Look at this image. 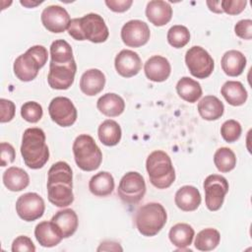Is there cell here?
Wrapping results in <instances>:
<instances>
[{
	"instance_id": "ba28073f",
	"label": "cell",
	"mask_w": 252,
	"mask_h": 252,
	"mask_svg": "<svg viewBox=\"0 0 252 252\" xmlns=\"http://www.w3.org/2000/svg\"><path fill=\"white\" fill-rule=\"evenodd\" d=\"M146 193L144 177L137 171H129L121 178L117 194L126 204L135 205L139 203Z\"/></svg>"
},
{
	"instance_id": "74e56055",
	"label": "cell",
	"mask_w": 252,
	"mask_h": 252,
	"mask_svg": "<svg viewBox=\"0 0 252 252\" xmlns=\"http://www.w3.org/2000/svg\"><path fill=\"white\" fill-rule=\"evenodd\" d=\"M247 5L246 0H223L220 1V8L222 12L228 15H237L241 13Z\"/></svg>"
},
{
	"instance_id": "d6a6232c",
	"label": "cell",
	"mask_w": 252,
	"mask_h": 252,
	"mask_svg": "<svg viewBox=\"0 0 252 252\" xmlns=\"http://www.w3.org/2000/svg\"><path fill=\"white\" fill-rule=\"evenodd\" d=\"M50 56L52 63L64 64L74 60L71 45L64 39H56L51 43Z\"/></svg>"
},
{
	"instance_id": "3957f363",
	"label": "cell",
	"mask_w": 252,
	"mask_h": 252,
	"mask_svg": "<svg viewBox=\"0 0 252 252\" xmlns=\"http://www.w3.org/2000/svg\"><path fill=\"white\" fill-rule=\"evenodd\" d=\"M68 33L76 40H90L94 43L104 42L108 35V28L101 16L89 13L82 18H75L70 21Z\"/></svg>"
},
{
	"instance_id": "5b68a950",
	"label": "cell",
	"mask_w": 252,
	"mask_h": 252,
	"mask_svg": "<svg viewBox=\"0 0 252 252\" xmlns=\"http://www.w3.org/2000/svg\"><path fill=\"white\" fill-rule=\"evenodd\" d=\"M47 49L42 45H33L24 54L18 56L14 62V73L23 82L32 81L40 68L47 62Z\"/></svg>"
},
{
	"instance_id": "836d02e7",
	"label": "cell",
	"mask_w": 252,
	"mask_h": 252,
	"mask_svg": "<svg viewBox=\"0 0 252 252\" xmlns=\"http://www.w3.org/2000/svg\"><path fill=\"white\" fill-rule=\"evenodd\" d=\"M214 162L220 172H229L236 165L235 154L229 148L222 147L216 151L214 155Z\"/></svg>"
},
{
	"instance_id": "4dcf8cb0",
	"label": "cell",
	"mask_w": 252,
	"mask_h": 252,
	"mask_svg": "<svg viewBox=\"0 0 252 252\" xmlns=\"http://www.w3.org/2000/svg\"><path fill=\"white\" fill-rule=\"evenodd\" d=\"M176 91L182 99L190 103L196 102L202 96L203 93L201 85L189 77H182L177 82Z\"/></svg>"
},
{
	"instance_id": "603a6c76",
	"label": "cell",
	"mask_w": 252,
	"mask_h": 252,
	"mask_svg": "<svg viewBox=\"0 0 252 252\" xmlns=\"http://www.w3.org/2000/svg\"><path fill=\"white\" fill-rule=\"evenodd\" d=\"M221 69L229 77L242 74L246 66V57L238 50H228L221 57Z\"/></svg>"
},
{
	"instance_id": "4fadbf2b",
	"label": "cell",
	"mask_w": 252,
	"mask_h": 252,
	"mask_svg": "<svg viewBox=\"0 0 252 252\" xmlns=\"http://www.w3.org/2000/svg\"><path fill=\"white\" fill-rule=\"evenodd\" d=\"M77 65L75 60L64 64L50 62L47 76L48 85L55 90H67L74 83Z\"/></svg>"
},
{
	"instance_id": "7402d4cb",
	"label": "cell",
	"mask_w": 252,
	"mask_h": 252,
	"mask_svg": "<svg viewBox=\"0 0 252 252\" xmlns=\"http://www.w3.org/2000/svg\"><path fill=\"white\" fill-rule=\"evenodd\" d=\"M51 221L57 226L63 238L72 236L78 228V217L74 210L64 209L58 211L51 219Z\"/></svg>"
},
{
	"instance_id": "f6af8a7d",
	"label": "cell",
	"mask_w": 252,
	"mask_h": 252,
	"mask_svg": "<svg viewBox=\"0 0 252 252\" xmlns=\"http://www.w3.org/2000/svg\"><path fill=\"white\" fill-rule=\"evenodd\" d=\"M207 5L209 6L210 10L215 12V13H222L221 8H220V1H208Z\"/></svg>"
},
{
	"instance_id": "52a82bcc",
	"label": "cell",
	"mask_w": 252,
	"mask_h": 252,
	"mask_svg": "<svg viewBox=\"0 0 252 252\" xmlns=\"http://www.w3.org/2000/svg\"><path fill=\"white\" fill-rule=\"evenodd\" d=\"M73 154L77 165L85 171L97 169L102 160L100 149L94 139L88 134H81L75 139Z\"/></svg>"
},
{
	"instance_id": "2e32d148",
	"label": "cell",
	"mask_w": 252,
	"mask_h": 252,
	"mask_svg": "<svg viewBox=\"0 0 252 252\" xmlns=\"http://www.w3.org/2000/svg\"><path fill=\"white\" fill-rule=\"evenodd\" d=\"M114 65L120 76L131 78L140 72L142 68V60L137 52L123 49L116 55Z\"/></svg>"
},
{
	"instance_id": "d4e9b609",
	"label": "cell",
	"mask_w": 252,
	"mask_h": 252,
	"mask_svg": "<svg viewBox=\"0 0 252 252\" xmlns=\"http://www.w3.org/2000/svg\"><path fill=\"white\" fill-rule=\"evenodd\" d=\"M223 111V103L215 95H206L198 102V112L205 120H217L222 116Z\"/></svg>"
},
{
	"instance_id": "ab89813d",
	"label": "cell",
	"mask_w": 252,
	"mask_h": 252,
	"mask_svg": "<svg viewBox=\"0 0 252 252\" xmlns=\"http://www.w3.org/2000/svg\"><path fill=\"white\" fill-rule=\"evenodd\" d=\"M234 32L237 36L242 39H251L252 38V21L250 19L240 20L234 26Z\"/></svg>"
},
{
	"instance_id": "f35d334b",
	"label": "cell",
	"mask_w": 252,
	"mask_h": 252,
	"mask_svg": "<svg viewBox=\"0 0 252 252\" xmlns=\"http://www.w3.org/2000/svg\"><path fill=\"white\" fill-rule=\"evenodd\" d=\"M12 251L13 252H19V251L34 252L35 246L30 237L26 235H20L13 241Z\"/></svg>"
},
{
	"instance_id": "60d3db41",
	"label": "cell",
	"mask_w": 252,
	"mask_h": 252,
	"mask_svg": "<svg viewBox=\"0 0 252 252\" xmlns=\"http://www.w3.org/2000/svg\"><path fill=\"white\" fill-rule=\"evenodd\" d=\"M0 106H1V116L0 121L2 123L11 121L15 116L16 106L12 100L1 98L0 99Z\"/></svg>"
},
{
	"instance_id": "30bf717a",
	"label": "cell",
	"mask_w": 252,
	"mask_h": 252,
	"mask_svg": "<svg viewBox=\"0 0 252 252\" xmlns=\"http://www.w3.org/2000/svg\"><path fill=\"white\" fill-rule=\"evenodd\" d=\"M203 186L207 208L212 212L220 210L228 192L229 186L227 180L221 175L211 174L206 177Z\"/></svg>"
},
{
	"instance_id": "6da1fadb",
	"label": "cell",
	"mask_w": 252,
	"mask_h": 252,
	"mask_svg": "<svg viewBox=\"0 0 252 252\" xmlns=\"http://www.w3.org/2000/svg\"><path fill=\"white\" fill-rule=\"evenodd\" d=\"M73 173L66 161H57L51 165L47 174V197L51 204L63 208L74 201L72 191Z\"/></svg>"
},
{
	"instance_id": "d6986e66",
	"label": "cell",
	"mask_w": 252,
	"mask_h": 252,
	"mask_svg": "<svg viewBox=\"0 0 252 252\" xmlns=\"http://www.w3.org/2000/svg\"><path fill=\"white\" fill-rule=\"evenodd\" d=\"M201 194L199 190L191 185L182 186L177 190L174 197L175 205L184 212L197 210L201 204Z\"/></svg>"
},
{
	"instance_id": "44dd1931",
	"label": "cell",
	"mask_w": 252,
	"mask_h": 252,
	"mask_svg": "<svg viewBox=\"0 0 252 252\" xmlns=\"http://www.w3.org/2000/svg\"><path fill=\"white\" fill-rule=\"evenodd\" d=\"M34 236L43 247H53L61 242L63 236L57 226L50 221H41L34 228Z\"/></svg>"
},
{
	"instance_id": "83f0119b",
	"label": "cell",
	"mask_w": 252,
	"mask_h": 252,
	"mask_svg": "<svg viewBox=\"0 0 252 252\" xmlns=\"http://www.w3.org/2000/svg\"><path fill=\"white\" fill-rule=\"evenodd\" d=\"M114 185L113 176L107 171H100L91 178L89 189L94 196L105 197L112 193Z\"/></svg>"
},
{
	"instance_id": "9c48e42d",
	"label": "cell",
	"mask_w": 252,
	"mask_h": 252,
	"mask_svg": "<svg viewBox=\"0 0 252 252\" xmlns=\"http://www.w3.org/2000/svg\"><path fill=\"white\" fill-rule=\"evenodd\" d=\"M185 63L192 76L197 79H206L214 71L215 63L210 53L203 47L195 45L185 54Z\"/></svg>"
},
{
	"instance_id": "277c9868",
	"label": "cell",
	"mask_w": 252,
	"mask_h": 252,
	"mask_svg": "<svg viewBox=\"0 0 252 252\" xmlns=\"http://www.w3.org/2000/svg\"><path fill=\"white\" fill-rule=\"evenodd\" d=\"M150 182L158 189L168 188L175 180V170L169 156L160 150L152 152L146 161Z\"/></svg>"
},
{
	"instance_id": "1f68e13d",
	"label": "cell",
	"mask_w": 252,
	"mask_h": 252,
	"mask_svg": "<svg viewBox=\"0 0 252 252\" xmlns=\"http://www.w3.org/2000/svg\"><path fill=\"white\" fill-rule=\"evenodd\" d=\"M220 234L215 228H205L197 233L195 238V248L200 251L214 250L220 243Z\"/></svg>"
},
{
	"instance_id": "7c38bea8",
	"label": "cell",
	"mask_w": 252,
	"mask_h": 252,
	"mask_svg": "<svg viewBox=\"0 0 252 252\" xmlns=\"http://www.w3.org/2000/svg\"><path fill=\"white\" fill-rule=\"evenodd\" d=\"M44 210L45 205L43 199L33 192L23 194L16 202V212L26 221H33L41 218Z\"/></svg>"
},
{
	"instance_id": "8fae6325",
	"label": "cell",
	"mask_w": 252,
	"mask_h": 252,
	"mask_svg": "<svg viewBox=\"0 0 252 252\" xmlns=\"http://www.w3.org/2000/svg\"><path fill=\"white\" fill-rule=\"evenodd\" d=\"M52 121L61 127H69L77 120V109L74 103L65 96L54 97L48 106Z\"/></svg>"
},
{
	"instance_id": "bcb514c9",
	"label": "cell",
	"mask_w": 252,
	"mask_h": 252,
	"mask_svg": "<svg viewBox=\"0 0 252 252\" xmlns=\"http://www.w3.org/2000/svg\"><path fill=\"white\" fill-rule=\"evenodd\" d=\"M42 1H40V2H31L30 0H26V1H21L20 3L22 4V5H24V6H26V7H28V8H32V7H34V6H36V5H38V4H40Z\"/></svg>"
},
{
	"instance_id": "ffe728a7",
	"label": "cell",
	"mask_w": 252,
	"mask_h": 252,
	"mask_svg": "<svg viewBox=\"0 0 252 252\" xmlns=\"http://www.w3.org/2000/svg\"><path fill=\"white\" fill-rule=\"evenodd\" d=\"M104 85L105 76L98 69L87 70L80 79V89L89 96H93L100 93L103 90Z\"/></svg>"
},
{
	"instance_id": "4316f807",
	"label": "cell",
	"mask_w": 252,
	"mask_h": 252,
	"mask_svg": "<svg viewBox=\"0 0 252 252\" xmlns=\"http://www.w3.org/2000/svg\"><path fill=\"white\" fill-rule=\"evenodd\" d=\"M220 94L224 99L232 106H239L245 103L247 100V91L238 81H227L225 82L221 89Z\"/></svg>"
},
{
	"instance_id": "7a4b0ae2",
	"label": "cell",
	"mask_w": 252,
	"mask_h": 252,
	"mask_svg": "<svg viewBox=\"0 0 252 252\" xmlns=\"http://www.w3.org/2000/svg\"><path fill=\"white\" fill-rule=\"evenodd\" d=\"M21 154L25 164L32 169L41 168L47 162L49 150L42 129L32 127L25 130L22 138Z\"/></svg>"
},
{
	"instance_id": "9a60e30c",
	"label": "cell",
	"mask_w": 252,
	"mask_h": 252,
	"mask_svg": "<svg viewBox=\"0 0 252 252\" xmlns=\"http://www.w3.org/2000/svg\"><path fill=\"white\" fill-rule=\"evenodd\" d=\"M40 18L44 28L55 33L63 32L67 30L71 21L66 9L59 5H50L44 8Z\"/></svg>"
},
{
	"instance_id": "b9f144b4",
	"label": "cell",
	"mask_w": 252,
	"mask_h": 252,
	"mask_svg": "<svg viewBox=\"0 0 252 252\" xmlns=\"http://www.w3.org/2000/svg\"><path fill=\"white\" fill-rule=\"evenodd\" d=\"M16 157L15 149L9 143H1V166H6L14 161Z\"/></svg>"
},
{
	"instance_id": "5bb4252c",
	"label": "cell",
	"mask_w": 252,
	"mask_h": 252,
	"mask_svg": "<svg viewBox=\"0 0 252 252\" xmlns=\"http://www.w3.org/2000/svg\"><path fill=\"white\" fill-rule=\"evenodd\" d=\"M151 32L149 26L140 20H131L123 25L121 29L122 41L129 47H140L150 39Z\"/></svg>"
},
{
	"instance_id": "484cf974",
	"label": "cell",
	"mask_w": 252,
	"mask_h": 252,
	"mask_svg": "<svg viewBox=\"0 0 252 252\" xmlns=\"http://www.w3.org/2000/svg\"><path fill=\"white\" fill-rule=\"evenodd\" d=\"M3 183L8 190L18 192L28 187L30 184V177L23 168L11 166L3 173Z\"/></svg>"
},
{
	"instance_id": "7bdbcfd3",
	"label": "cell",
	"mask_w": 252,
	"mask_h": 252,
	"mask_svg": "<svg viewBox=\"0 0 252 252\" xmlns=\"http://www.w3.org/2000/svg\"><path fill=\"white\" fill-rule=\"evenodd\" d=\"M132 3H133L132 0H106L105 1V4L110 10L118 13L127 11L131 7Z\"/></svg>"
},
{
	"instance_id": "d590c367",
	"label": "cell",
	"mask_w": 252,
	"mask_h": 252,
	"mask_svg": "<svg viewBox=\"0 0 252 252\" xmlns=\"http://www.w3.org/2000/svg\"><path fill=\"white\" fill-rule=\"evenodd\" d=\"M42 114V106L36 101H27L21 107L22 117L30 123L38 122L41 119Z\"/></svg>"
},
{
	"instance_id": "e0dca14e",
	"label": "cell",
	"mask_w": 252,
	"mask_h": 252,
	"mask_svg": "<svg viewBox=\"0 0 252 252\" xmlns=\"http://www.w3.org/2000/svg\"><path fill=\"white\" fill-rule=\"evenodd\" d=\"M144 71L149 80L153 82H163L169 77L171 66L165 57L154 55L145 63Z\"/></svg>"
},
{
	"instance_id": "ee69618b",
	"label": "cell",
	"mask_w": 252,
	"mask_h": 252,
	"mask_svg": "<svg viewBox=\"0 0 252 252\" xmlns=\"http://www.w3.org/2000/svg\"><path fill=\"white\" fill-rule=\"evenodd\" d=\"M122 251V247L119 245V243L112 242V241H104L100 243L99 247L97 248V251Z\"/></svg>"
},
{
	"instance_id": "f546056e",
	"label": "cell",
	"mask_w": 252,
	"mask_h": 252,
	"mask_svg": "<svg viewBox=\"0 0 252 252\" xmlns=\"http://www.w3.org/2000/svg\"><path fill=\"white\" fill-rule=\"evenodd\" d=\"M97 135L99 141L103 145L112 147L120 142L122 132L119 124L116 121L106 119L98 126Z\"/></svg>"
},
{
	"instance_id": "8992f818",
	"label": "cell",
	"mask_w": 252,
	"mask_h": 252,
	"mask_svg": "<svg viewBox=\"0 0 252 252\" xmlns=\"http://www.w3.org/2000/svg\"><path fill=\"white\" fill-rule=\"evenodd\" d=\"M167 215L159 203H148L140 207L135 216L139 232L144 236H155L166 223Z\"/></svg>"
},
{
	"instance_id": "ac0fdd59",
	"label": "cell",
	"mask_w": 252,
	"mask_h": 252,
	"mask_svg": "<svg viewBox=\"0 0 252 252\" xmlns=\"http://www.w3.org/2000/svg\"><path fill=\"white\" fill-rule=\"evenodd\" d=\"M146 16L152 24L157 27H161L171 20L172 8L168 2L153 0L147 4Z\"/></svg>"
},
{
	"instance_id": "e575fe53",
	"label": "cell",
	"mask_w": 252,
	"mask_h": 252,
	"mask_svg": "<svg viewBox=\"0 0 252 252\" xmlns=\"http://www.w3.org/2000/svg\"><path fill=\"white\" fill-rule=\"evenodd\" d=\"M167 41L174 48L184 47L190 40L189 30L181 25L171 27L167 32Z\"/></svg>"
},
{
	"instance_id": "8d00e7d4",
	"label": "cell",
	"mask_w": 252,
	"mask_h": 252,
	"mask_svg": "<svg viewBox=\"0 0 252 252\" xmlns=\"http://www.w3.org/2000/svg\"><path fill=\"white\" fill-rule=\"evenodd\" d=\"M241 125L238 121L229 119L222 123L220 127V134L224 141L227 143H233L239 139L241 135Z\"/></svg>"
},
{
	"instance_id": "f1b7e54d",
	"label": "cell",
	"mask_w": 252,
	"mask_h": 252,
	"mask_svg": "<svg viewBox=\"0 0 252 252\" xmlns=\"http://www.w3.org/2000/svg\"><path fill=\"white\" fill-rule=\"evenodd\" d=\"M194 228L188 223H176L174 224L168 233L170 242L179 249H184L189 246L194 237Z\"/></svg>"
},
{
	"instance_id": "cb8c5ba5",
	"label": "cell",
	"mask_w": 252,
	"mask_h": 252,
	"mask_svg": "<svg viewBox=\"0 0 252 252\" xmlns=\"http://www.w3.org/2000/svg\"><path fill=\"white\" fill-rule=\"evenodd\" d=\"M96 107L103 115L116 117L123 113L125 102L120 95L113 93H107L97 99Z\"/></svg>"
}]
</instances>
